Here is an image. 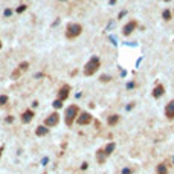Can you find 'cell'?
<instances>
[{
	"label": "cell",
	"instance_id": "f1b7e54d",
	"mask_svg": "<svg viewBox=\"0 0 174 174\" xmlns=\"http://www.w3.org/2000/svg\"><path fill=\"white\" fill-rule=\"evenodd\" d=\"M116 2H118V0H110V2H109V3H110V5H115Z\"/></svg>",
	"mask_w": 174,
	"mask_h": 174
},
{
	"label": "cell",
	"instance_id": "7c38bea8",
	"mask_svg": "<svg viewBox=\"0 0 174 174\" xmlns=\"http://www.w3.org/2000/svg\"><path fill=\"white\" fill-rule=\"evenodd\" d=\"M49 133V128L48 127H44V125H37V128H35V135L38 136V138H43V136H46Z\"/></svg>",
	"mask_w": 174,
	"mask_h": 174
},
{
	"label": "cell",
	"instance_id": "e0dca14e",
	"mask_svg": "<svg viewBox=\"0 0 174 174\" xmlns=\"http://www.w3.org/2000/svg\"><path fill=\"white\" fill-rule=\"evenodd\" d=\"M162 17H163L165 22H170V20H171V11H170V9H165V11L162 12Z\"/></svg>",
	"mask_w": 174,
	"mask_h": 174
},
{
	"label": "cell",
	"instance_id": "d4e9b609",
	"mask_svg": "<svg viewBox=\"0 0 174 174\" xmlns=\"http://www.w3.org/2000/svg\"><path fill=\"white\" fill-rule=\"evenodd\" d=\"M87 168H89V163H87V162H83V165H81V170H83V171H86Z\"/></svg>",
	"mask_w": 174,
	"mask_h": 174
},
{
	"label": "cell",
	"instance_id": "ffe728a7",
	"mask_svg": "<svg viewBox=\"0 0 174 174\" xmlns=\"http://www.w3.org/2000/svg\"><path fill=\"white\" fill-rule=\"evenodd\" d=\"M8 95H0V107H3L6 105V102H8Z\"/></svg>",
	"mask_w": 174,
	"mask_h": 174
},
{
	"label": "cell",
	"instance_id": "9a60e30c",
	"mask_svg": "<svg viewBox=\"0 0 174 174\" xmlns=\"http://www.w3.org/2000/svg\"><path fill=\"white\" fill-rule=\"evenodd\" d=\"M156 174H168V166L165 162H160L156 166Z\"/></svg>",
	"mask_w": 174,
	"mask_h": 174
},
{
	"label": "cell",
	"instance_id": "3957f363",
	"mask_svg": "<svg viewBox=\"0 0 174 174\" xmlns=\"http://www.w3.org/2000/svg\"><path fill=\"white\" fill-rule=\"evenodd\" d=\"M81 32H83V26L81 25H78V23H70L67 25V28H66V37L67 38H76L81 35Z\"/></svg>",
	"mask_w": 174,
	"mask_h": 174
},
{
	"label": "cell",
	"instance_id": "4316f807",
	"mask_svg": "<svg viewBox=\"0 0 174 174\" xmlns=\"http://www.w3.org/2000/svg\"><path fill=\"white\" fill-rule=\"evenodd\" d=\"M133 87H135V83H128V84H127V89H133Z\"/></svg>",
	"mask_w": 174,
	"mask_h": 174
},
{
	"label": "cell",
	"instance_id": "5bb4252c",
	"mask_svg": "<svg viewBox=\"0 0 174 174\" xmlns=\"http://www.w3.org/2000/svg\"><path fill=\"white\" fill-rule=\"evenodd\" d=\"M119 115H115V113H113V115H109V118H107V124H109L110 127H115L118 122H119Z\"/></svg>",
	"mask_w": 174,
	"mask_h": 174
},
{
	"label": "cell",
	"instance_id": "7a4b0ae2",
	"mask_svg": "<svg viewBox=\"0 0 174 174\" xmlns=\"http://www.w3.org/2000/svg\"><path fill=\"white\" fill-rule=\"evenodd\" d=\"M101 67V61H99L98 57H92L89 61L84 66V75L86 76H92L93 73H96V70Z\"/></svg>",
	"mask_w": 174,
	"mask_h": 174
},
{
	"label": "cell",
	"instance_id": "52a82bcc",
	"mask_svg": "<svg viewBox=\"0 0 174 174\" xmlns=\"http://www.w3.org/2000/svg\"><path fill=\"white\" fill-rule=\"evenodd\" d=\"M136 28H138V22H136V20H130V22L124 26V29H122V34L127 37V35L133 34V31H135Z\"/></svg>",
	"mask_w": 174,
	"mask_h": 174
},
{
	"label": "cell",
	"instance_id": "603a6c76",
	"mask_svg": "<svg viewBox=\"0 0 174 174\" xmlns=\"http://www.w3.org/2000/svg\"><path fill=\"white\" fill-rule=\"evenodd\" d=\"M121 174H133V168H128V166H125V168H122Z\"/></svg>",
	"mask_w": 174,
	"mask_h": 174
},
{
	"label": "cell",
	"instance_id": "83f0119b",
	"mask_svg": "<svg viewBox=\"0 0 174 174\" xmlns=\"http://www.w3.org/2000/svg\"><path fill=\"white\" fill-rule=\"evenodd\" d=\"M2 154H3V147H0V159H2Z\"/></svg>",
	"mask_w": 174,
	"mask_h": 174
},
{
	"label": "cell",
	"instance_id": "9c48e42d",
	"mask_svg": "<svg viewBox=\"0 0 174 174\" xmlns=\"http://www.w3.org/2000/svg\"><path fill=\"white\" fill-rule=\"evenodd\" d=\"M165 116L168 118L170 121L174 119V99H171V101L165 105Z\"/></svg>",
	"mask_w": 174,
	"mask_h": 174
},
{
	"label": "cell",
	"instance_id": "f546056e",
	"mask_svg": "<svg viewBox=\"0 0 174 174\" xmlns=\"http://www.w3.org/2000/svg\"><path fill=\"white\" fill-rule=\"evenodd\" d=\"M0 49H2V41H0Z\"/></svg>",
	"mask_w": 174,
	"mask_h": 174
},
{
	"label": "cell",
	"instance_id": "44dd1931",
	"mask_svg": "<svg viewBox=\"0 0 174 174\" xmlns=\"http://www.w3.org/2000/svg\"><path fill=\"white\" fill-rule=\"evenodd\" d=\"M110 79H112V78H110L109 75H101V76H99V81H101V83H109Z\"/></svg>",
	"mask_w": 174,
	"mask_h": 174
},
{
	"label": "cell",
	"instance_id": "7402d4cb",
	"mask_svg": "<svg viewBox=\"0 0 174 174\" xmlns=\"http://www.w3.org/2000/svg\"><path fill=\"white\" fill-rule=\"evenodd\" d=\"M26 8H28L26 5H22V6H18V8L15 9V12H17V14H22V12H25V11H26Z\"/></svg>",
	"mask_w": 174,
	"mask_h": 174
},
{
	"label": "cell",
	"instance_id": "8fae6325",
	"mask_svg": "<svg viewBox=\"0 0 174 174\" xmlns=\"http://www.w3.org/2000/svg\"><path fill=\"white\" fill-rule=\"evenodd\" d=\"M105 160H107V154L104 153V148L96 150V162H98L99 165H104Z\"/></svg>",
	"mask_w": 174,
	"mask_h": 174
},
{
	"label": "cell",
	"instance_id": "30bf717a",
	"mask_svg": "<svg viewBox=\"0 0 174 174\" xmlns=\"http://www.w3.org/2000/svg\"><path fill=\"white\" fill-rule=\"evenodd\" d=\"M163 93H165V87L162 84H157L154 89H153V98L159 99L160 96H163Z\"/></svg>",
	"mask_w": 174,
	"mask_h": 174
},
{
	"label": "cell",
	"instance_id": "4dcf8cb0",
	"mask_svg": "<svg viewBox=\"0 0 174 174\" xmlns=\"http://www.w3.org/2000/svg\"><path fill=\"white\" fill-rule=\"evenodd\" d=\"M173 12H174V11H173Z\"/></svg>",
	"mask_w": 174,
	"mask_h": 174
},
{
	"label": "cell",
	"instance_id": "ac0fdd59",
	"mask_svg": "<svg viewBox=\"0 0 174 174\" xmlns=\"http://www.w3.org/2000/svg\"><path fill=\"white\" fill-rule=\"evenodd\" d=\"M18 69L22 70V72H26V70L29 69V63H28V61H23V63H20V64H18Z\"/></svg>",
	"mask_w": 174,
	"mask_h": 174
},
{
	"label": "cell",
	"instance_id": "277c9868",
	"mask_svg": "<svg viewBox=\"0 0 174 174\" xmlns=\"http://www.w3.org/2000/svg\"><path fill=\"white\" fill-rule=\"evenodd\" d=\"M76 124L78 125H89V124H92V121H93V116L90 115L89 112H79V115L76 116Z\"/></svg>",
	"mask_w": 174,
	"mask_h": 174
},
{
	"label": "cell",
	"instance_id": "8992f818",
	"mask_svg": "<svg viewBox=\"0 0 174 174\" xmlns=\"http://www.w3.org/2000/svg\"><path fill=\"white\" fill-rule=\"evenodd\" d=\"M69 95H70V86H69V84H64V86L60 87L58 98H57V99H60V101H66V99L69 98Z\"/></svg>",
	"mask_w": 174,
	"mask_h": 174
},
{
	"label": "cell",
	"instance_id": "5b68a950",
	"mask_svg": "<svg viewBox=\"0 0 174 174\" xmlns=\"http://www.w3.org/2000/svg\"><path fill=\"white\" fill-rule=\"evenodd\" d=\"M58 122H60V115L57 112H53V113H51V115L44 119V127H48V128H51V127H57L58 125Z\"/></svg>",
	"mask_w": 174,
	"mask_h": 174
},
{
	"label": "cell",
	"instance_id": "d6986e66",
	"mask_svg": "<svg viewBox=\"0 0 174 174\" xmlns=\"http://www.w3.org/2000/svg\"><path fill=\"white\" fill-rule=\"evenodd\" d=\"M52 105H53V109H55V110H58V109H61V107H63V101H60V99H55V101L52 102Z\"/></svg>",
	"mask_w": 174,
	"mask_h": 174
},
{
	"label": "cell",
	"instance_id": "cb8c5ba5",
	"mask_svg": "<svg viewBox=\"0 0 174 174\" xmlns=\"http://www.w3.org/2000/svg\"><path fill=\"white\" fill-rule=\"evenodd\" d=\"M3 14H5V17H9V15L12 14V9H5Z\"/></svg>",
	"mask_w": 174,
	"mask_h": 174
},
{
	"label": "cell",
	"instance_id": "4fadbf2b",
	"mask_svg": "<svg viewBox=\"0 0 174 174\" xmlns=\"http://www.w3.org/2000/svg\"><path fill=\"white\" fill-rule=\"evenodd\" d=\"M115 150H116V144H115V142H109V144H107V145L104 147V153L107 154V157L112 156Z\"/></svg>",
	"mask_w": 174,
	"mask_h": 174
},
{
	"label": "cell",
	"instance_id": "6da1fadb",
	"mask_svg": "<svg viewBox=\"0 0 174 174\" xmlns=\"http://www.w3.org/2000/svg\"><path fill=\"white\" fill-rule=\"evenodd\" d=\"M79 115V107L76 104H72L66 109V113H64V122L67 127H72V124L75 122L76 116Z\"/></svg>",
	"mask_w": 174,
	"mask_h": 174
},
{
	"label": "cell",
	"instance_id": "2e32d148",
	"mask_svg": "<svg viewBox=\"0 0 174 174\" xmlns=\"http://www.w3.org/2000/svg\"><path fill=\"white\" fill-rule=\"evenodd\" d=\"M22 73H23V72H22V70H20V69L17 67V69H15L14 72L11 73V78H12V79H18L20 76H22Z\"/></svg>",
	"mask_w": 174,
	"mask_h": 174
},
{
	"label": "cell",
	"instance_id": "484cf974",
	"mask_svg": "<svg viewBox=\"0 0 174 174\" xmlns=\"http://www.w3.org/2000/svg\"><path fill=\"white\" fill-rule=\"evenodd\" d=\"M6 122H8V124L14 122V116H8V118H6Z\"/></svg>",
	"mask_w": 174,
	"mask_h": 174
},
{
	"label": "cell",
	"instance_id": "ba28073f",
	"mask_svg": "<svg viewBox=\"0 0 174 174\" xmlns=\"http://www.w3.org/2000/svg\"><path fill=\"white\" fill-rule=\"evenodd\" d=\"M34 116H35L34 110L28 109V110H25V112L22 113V116H20V119H22V122H23V124H29V122L32 121V119H34Z\"/></svg>",
	"mask_w": 174,
	"mask_h": 174
}]
</instances>
